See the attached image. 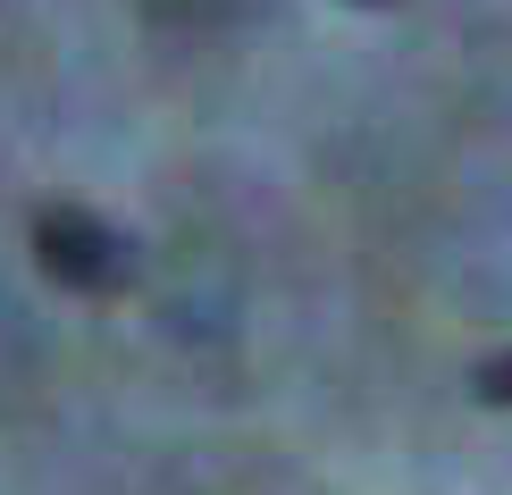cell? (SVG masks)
Masks as SVG:
<instances>
[{
    "label": "cell",
    "mask_w": 512,
    "mask_h": 495,
    "mask_svg": "<svg viewBox=\"0 0 512 495\" xmlns=\"http://www.w3.org/2000/svg\"><path fill=\"white\" fill-rule=\"evenodd\" d=\"M34 261L51 269L68 294H126L135 286V244H126L110 219L76 210V202L34 210Z\"/></svg>",
    "instance_id": "1"
},
{
    "label": "cell",
    "mask_w": 512,
    "mask_h": 495,
    "mask_svg": "<svg viewBox=\"0 0 512 495\" xmlns=\"http://www.w3.org/2000/svg\"><path fill=\"white\" fill-rule=\"evenodd\" d=\"M471 386H479V403H512V353H487Z\"/></svg>",
    "instance_id": "2"
},
{
    "label": "cell",
    "mask_w": 512,
    "mask_h": 495,
    "mask_svg": "<svg viewBox=\"0 0 512 495\" xmlns=\"http://www.w3.org/2000/svg\"><path fill=\"white\" fill-rule=\"evenodd\" d=\"M370 9H387V0H370Z\"/></svg>",
    "instance_id": "3"
}]
</instances>
